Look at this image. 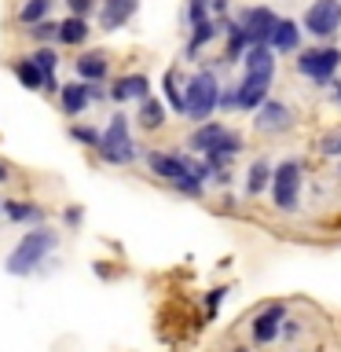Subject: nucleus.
I'll return each mask as SVG.
<instances>
[{
    "label": "nucleus",
    "mask_w": 341,
    "mask_h": 352,
    "mask_svg": "<svg viewBox=\"0 0 341 352\" xmlns=\"http://www.w3.org/2000/svg\"><path fill=\"white\" fill-rule=\"evenodd\" d=\"M59 246V235H55L52 228H33L30 235H22L19 239V246L8 253V261H4V268H8V275H33L44 264V257H48V253Z\"/></svg>",
    "instance_id": "1"
},
{
    "label": "nucleus",
    "mask_w": 341,
    "mask_h": 352,
    "mask_svg": "<svg viewBox=\"0 0 341 352\" xmlns=\"http://www.w3.org/2000/svg\"><path fill=\"white\" fill-rule=\"evenodd\" d=\"M147 165L154 176H162L165 184H173L180 195L198 198L202 195V180L191 173V165L184 162V154H162V151H147Z\"/></svg>",
    "instance_id": "2"
},
{
    "label": "nucleus",
    "mask_w": 341,
    "mask_h": 352,
    "mask_svg": "<svg viewBox=\"0 0 341 352\" xmlns=\"http://www.w3.org/2000/svg\"><path fill=\"white\" fill-rule=\"evenodd\" d=\"M217 96H220V81L213 70H198L191 81H187L184 92V114L191 121H206L217 110Z\"/></svg>",
    "instance_id": "3"
},
{
    "label": "nucleus",
    "mask_w": 341,
    "mask_h": 352,
    "mask_svg": "<svg viewBox=\"0 0 341 352\" xmlns=\"http://www.w3.org/2000/svg\"><path fill=\"white\" fill-rule=\"evenodd\" d=\"M99 158L110 162V165H129L136 158V143L129 136V118L125 114H114L110 118V125L99 132V143H96Z\"/></svg>",
    "instance_id": "4"
},
{
    "label": "nucleus",
    "mask_w": 341,
    "mask_h": 352,
    "mask_svg": "<svg viewBox=\"0 0 341 352\" xmlns=\"http://www.w3.org/2000/svg\"><path fill=\"white\" fill-rule=\"evenodd\" d=\"M272 195L279 209H297V191H301V165L297 162H283L279 169L272 173Z\"/></svg>",
    "instance_id": "5"
},
{
    "label": "nucleus",
    "mask_w": 341,
    "mask_h": 352,
    "mask_svg": "<svg viewBox=\"0 0 341 352\" xmlns=\"http://www.w3.org/2000/svg\"><path fill=\"white\" fill-rule=\"evenodd\" d=\"M341 66V52L338 48H312V52H301V59H297V70L305 77H312L316 85L330 81V74H334Z\"/></svg>",
    "instance_id": "6"
},
{
    "label": "nucleus",
    "mask_w": 341,
    "mask_h": 352,
    "mask_svg": "<svg viewBox=\"0 0 341 352\" xmlns=\"http://www.w3.org/2000/svg\"><path fill=\"white\" fill-rule=\"evenodd\" d=\"M341 26V0H316L312 8L305 11V30L316 33V37H330Z\"/></svg>",
    "instance_id": "7"
},
{
    "label": "nucleus",
    "mask_w": 341,
    "mask_h": 352,
    "mask_svg": "<svg viewBox=\"0 0 341 352\" xmlns=\"http://www.w3.org/2000/svg\"><path fill=\"white\" fill-rule=\"evenodd\" d=\"M275 11H268V8H250V11H242V33H246V41L250 44H268V37H272V30H275Z\"/></svg>",
    "instance_id": "8"
},
{
    "label": "nucleus",
    "mask_w": 341,
    "mask_h": 352,
    "mask_svg": "<svg viewBox=\"0 0 341 352\" xmlns=\"http://www.w3.org/2000/svg\"><path fill=\"white\" fill-rule=\"evenodd\" d=\"M140 0H99V26L103 30H121L136 15Z\"/></svg>",
    "instance_id": "9"
},
{
    "label": "nucleus",
    "mask_w": 341,
    "mask_h": 352,
    "mask_svg": "<svg viewBox=\"0 0 341 352\" xmlns=\"http://www.w3.org/2000/svg\"><path fill=\"white\" fill-rule=\"evenodd\" d=\"M268 85H272V77L246 74V77H242V85L235 88L239 107H242V110H257V107L264 103V99H268Z\"/></svg>",
    "instance_id": "10"
},
{
    "label": "nucleus",
    "mask_w": 341,
    "mask_h": 352,
    "mask_svg": "<svg viewBox=\"0 0 341 352\" xmlns=\"http://www.w3.org/2000/svg\"><path fill=\"white\" fill-rule=\"evenodd\" d=\"M290 121H294V114H290V107H286V103H272V99H264V103L257 107V129L261 132H286V129H290Z\"/></svg>",
    "instance_id": "11"
},
{
    "label": "nucleus",
    "mask_w": 341,
    "mask_h": 352,
    "mask_svg": "<svg viewBox=\"0 0 341 352\" xmlns=\"http://www.w3.org/2000/svg\"><path fill=\"white\" fill-rule=\"evenodd\" d=\"M0 213H4L8 220H15V224H44V206L22 202V198H8V202H0Z\"/></svg>",
    "instance_id": "12"
},
{
    "label": "nucleus",
    "mask_w": 341,
    "mask_h": 352,
    "mask_svg": "<svg viewBox=\"0 0 341 352\" xmlns=\"http://www.w3.org/2000/svg\"><path fill=\"white\" fill-rule=\"evenodd\" d=\"M118 99V103H125V99H143V96H151V81H147V74H125V77H118L114 81V92H110Z\"/></svg>",
    "instance_id": "13"
},
{
    "label": "nucleus",
    "mask_w": 341,
    "mask_h": 352,
    "mask_svg": "<svg viewBox=\"0 0 341 352\" xmlns=\"http://www.w3.org/2000/svg\"><path fill=\"white\" fill-rule=\"evenodd\" d=\"M74 66L81 81H107V74H110V63L103 52H85L81 59H74Z\"/></svg>",
    "instance_id": "14"
},
{
    "label": "nucleus",
    "mask_w": 341,
    "mask_h": 352,
    "mask_svg": "<svg viewBox=\"0 0 341 352\" xmlns=\"http://www.w3.org/2000/svg\"><path fill=\"white\" fill-rule=\"evenodd\" d=\"M283 305H272V308H264V312L253 319V338L261 341V345H268V341L279 334V323H283Z\"/></svg>",
    "instance_id": "15"
},
{
    "label": "nucleus",
    "mask_w": 341,
    "mask_h": 352,
    "mask_svg": "<svg viewBox=\"0 0 341 352\" xmlns=\"http://www.w3.org/2000/svg\"><path fill=\"white\" fill-rule=\"evenodd\" d=\"M59 103H63V110L70 118H77L81 110L92 103L88 99V88H85V81H70V85H59Z\"/></svg>",
    "instance_id": "16"
},
{
    "label": "nucleus",
    "mask_w": 341,
    "mask_h": 352,
    "mask_svg": "<svg viewBox=\"0 0 341 352\" xmlns=\"http://www.w3.org/2000/svg\"><path fill=\"white\" fill-rule=\"evenodd\" d=\"M246 74H257V77L275 74V55H272L268 44H250L246 48Z\"/></svg>",
    "instance_id": "17"
},
{
    "label": "nucleus",
    "mask_w": 341,
    "mask_h": 352,
    "mask_svg": "<svg viewBox=\"0 0 341 352\" xmlns=\"http://www.w3.org/2000/svg\"><path fill=\"white\" fill-rule=\"evenodd\" d=\"M88 33H92L88 19H85V15H70V19L59 22V33H55V41H63V44H70V48H77V44L88 41Z\"/></svg>",
    "instance_id": "18"
},
{
    "label": "nucleus",
    "mask_w": 341,
    "mask_h": 352,
    "mask_svg": "<svg viewBox=\"0 0 341 352\" xmlns=\"http://www.w3.org/2000/svg\"><path fill=\"white\" fill-rule=\"evenodd\" d=\"M224 136V125H220V121H198V129L191 132V140H187V147L191 151H198V154H206L209 147H213V143Z\"/></svg>",
    "instance_id": "19"
},
{
    "label": "nucleus",
    "mask_w": 341,
    "mask_h": 352,
    "mask_svg": "<svg viewBox=\"0 0 341 352\" xmlns=\"http://www.w3.org/2000/svg\"><path fill=\"white\" fill-rule=\"evenodd\" d=\"M297 37H301V30H297L290 19H279V22H275V30H272V37H268V48L272 52H294Z\"/></svg>",
    "instance_id": "20"
},
{
    "label": "nucleus",
    "mask_w": 341,
    "mask_h": 352,
    "mask_svg": "<svg viewBox=\"0 0 341 352\" xmlns=\"http://www.w3.org/2000/svg\"><path fill=\"white\" fill-rule=\"evenodd\" d=\"M136 121H140V129H147V132L162 129V121H165V103H162V99H154V96H143V99H140V114H136Z\"/></svg>",
    "instance_id": "21"
},
{
    "label": "nucleus",
    "mask_w": 341,
    "mask_h": 352,
    "mask_svg": "<svg viewBox=\"0 0 341 352\" xmlns=\"http://www.w3.org/2000/svg\"><path fill=\"white\" fill-rule=\"evenodd\" d=\"M15 77H19V81L26 85V88H33V92H41L44 70H41V66H37V63H33L30 55H26V59H19V63H15Z\"/></svg>",
    "instance_id": "22"
},
{
    "label": "nucleus",
    "mask_w": 341,
    "mask_h": 352,
    "mask_svg": "<svg viewBox=\"0 0 341 352\" xmlns=\"http://www.w3.org/2000/svg\"><path fill=\"white\" fill-rule=\"evenodd\" d=\"M55 0H26L19 11V19L26 22V26H33V22H41V19H48V11H52Z\"/></svg>",
    "instance_id": "23"
},
{
    "label": "nucleus",
    "mask_w": 341,
    "mask_h": 352,
    "mask_svg": "<svg viewBox=\"0 0 341 352\" xmlns=\"http://www.w3.org/2000/svg\"><path fill=\"white\" fill-rule=\"evenodd\" d=\"M268 180H272V169H268V162H253V165H250L246 191H250V195H261L264 187H268Z\"/></svg>",
    "instance_id": "24"
},
{
    "label": "nucleus",
    "mask_w": 341,
    "mask_h": 352,
    "mask_svg": "<svg viewBox=\"0 0 341 352\" xmlns=\"http://www.w3.org/2000/svg\"><path fill=\"white\" fill-rule=\"evenodd\" d=\"M165 99H169V107L176 110V114H184V88H180V77H176V70L165 74Z\"/></svg>",
    "instance_id": "25"
},
{
    "label": "nucleus",
    "mask_w": 341,
    "mask_h": 352,
    "mask_svg": "<svg viewBox=\"0 0 341 352\" xmlns=\"http://www.w3.org/2000/svg\"><path fill=\"white\" fill-rule=\"evenodd\" d=\"M213 33H217V26L209 19H202V22H195V33H191V44H187V55H195L202 44H209L213 41Z\"/></svg>",
    "instance_id": "26"
},
{
    "label": "nucleus",
    "mask_w": 341,
    "mask_h": 352,
    "mask_svg": "<svg viewBox=\"0 0 341 352\" xmlns=\"http://www.w3.org/2000/svg\"><path fill=\"white\" fill-rule=\"evenodd\" d=\"M55 33H59V22H52V19H41V22H33V26H30V37L37 44L55 41Z\"/></svg>",
    "instance_id": "27"
},
{
    "label": "nucleus",
    "mask_w": 341,
    "mask_h": 352,
    "mask_svg": "<svg viewBox=\"0 0 341 352\" xmlns=\"http://www.w3.org/2000/svg\"><path fill=\"white\" fill-rule=\"evenodd\" d=\"M246 48H250V41H246V33H242V26H231L228 30V59H239Z\"/></svg>",
    "instance_id": "28"
},
{
    "label": "nucleus",
    "mask_w": 341,
    "mask_h": 352,
    "mask_svg": "<svg viewBox=\"0 0 341 352\" xmlns=\"http://www.w3.org/2000/svg\"><path fill=\"white\" fill-rule=\"evenodd\" d=\"M70 136L77 143H85V147H96V143H99V129H92V125H70Z\"/></svg>",
    "instance_id": "29"
},
{
    "label": "nucleus",
    "mask_w": 341,
    "mask_h": 352,
    "mask_svg": "<svg viewBox=\"0 0 341 352\" xmlns=\"http://www.w3.org/2000/svg\"><path fill=\"white\" fill-rule=\"evenodd\" d=\"M30 59H33V63H37V66H41V70H44V74H52V70H55V66H59V55H55L52 48H37V52H33V55H30Z\"/></svg>",
    "instance_id": "30"
},
{
    "label": "nucleus",
    "mask_w": 341,
    "mask_h": 352,
    "mask_svg": "<svg viewBox=\"0 0 341 352\" xmlns=\"http://www.w3.org/2000/svg\"><path fill=\"white\" fill-rule=\"evenodd\" d=\"M319 151H323V154H341V129L338 132H327V136L319 140Z\"/></svg>",
    "instance_id": "31"
},
{
    "label": "nucleus",
    "mask_w": 341,
    "mask_h": 352,
    "mask_svg": "<svg viewBox=\"0 0 341 352\" xmlns=\"http://www.w3.org/2000/svg\"><path fill=\"white\" fill-rule=\"evenodd\" d=\"M209 15V0H191V4H187V19H191V26L195 22H202Z\"/></svg>",
    "instance_id": "32"
},
{
    "label": "nucleus",
    "mask_w": 341,
    "mask_h": 352,
    "mask_svg": "<svg viewBox=\"0 0 341 352\" xmlns=\"http://www.w3.org/2000/svg\"><path fill=\"white\" fill-rule=\"evenodd\" d=\"M70 4V15H88L92 8H99V0H66Z\"/></svg>",
    "instance_id": "33"
},
{
    "label": "nucleus",
    "mask_w": 341,
    "mask_h": 352,
    "mask_svg": "<svg viewBox=\"0 0 341 352\" xmlns=\"http://www.w3.org/2000/svg\"><path fill=\"white\" fill-rule=\"evenodd\" d=\"M81 217H85V213H81L77 206H74V209H66V213H63V220H66V224H74V228L81 224Z\"/></svg>",
    "instance_id": "34"
},
{
    "label": "nucleus",
    "mask_w": 341,
    "mask_h": 352,
    "mask_svg": "<svg viewBox=\"0 0 341 352\" xmlns=\"http://www.w3.org/2000/svg\"><path fill=\"white\" fill-rule=\"evenodd\" d=\"M224 294H228V290H213V294L206 297V301H209V312H217V305L224 301Z\"/></svg>",
    "instance_id": "35"
},
{
    "label": "nucleus",
    "mask_w": 341,
    "mask_h": 352,
    "mask_svg": "<svg viewBox=\"0 0 341 352\" xmlns=\"http://www.w3.org/2000/svg\"><path fill=\"white\" fill-rule=\"evenodd\" d=\"M0 180H8V165L4 162H0Z\"/></svg>",
    "instance_id": "36"
},
{
    "label": "nucleus",
    "mask_w": 341,
    "mask_h": 352,
    "mask_svg": "<svg viewBox=\"0 0 341 352\" xmlns=\"http://www.w3.org/2000/svg\"><path fill=\"white\" fill-rule=\"evenodd\" d=\"M338 99H341V88H338Z\"/></svg>",
    "instance_id": "37"
},
{
    "label": "nucleus",
    "mask_w": 341,
    "mask_h": 352,
    "mask_svg": "<svg viewBox=\"0 0 341 352\" xmlns=\"http://www.w3.org/2000/svg\"><path fill=\"white\" fill-rule=\"evenodd\" d=\"M239 352H246V349H239Z\"/></svg>",
    "instance_id": "38"
}]
</instances>
